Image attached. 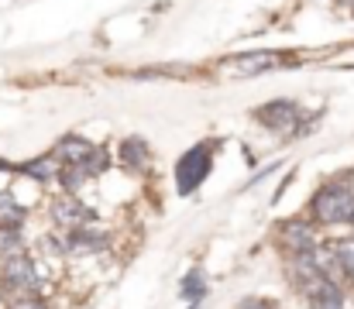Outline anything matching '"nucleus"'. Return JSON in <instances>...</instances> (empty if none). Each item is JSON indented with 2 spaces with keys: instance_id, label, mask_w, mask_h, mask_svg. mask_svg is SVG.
<instances>
[{
  "instance_id": "obj_1",
  "label": "nucleus",
  "mask_w": 354,
  "mask_h": 309,
  "mask_svg": "<svg viewBox=\"0 0 354 309\" xmlns=\"http://www.w3.org/2000/svg\"><path fill=\"white\" fill-rule=\"evenodd\" d=\"M310 213L317 223H351L354 220V189L348 182H327L324 189H317L313 203H310Z\"/></svg>"
},
{
  "instance_id": "obj_2",
  "label": "nucleus",
  "mask_w": 354,
  "mask_h": 309,
  "mask_svg": "<svg viewBox=\"0 0 354 309\" xmlns=\"http://www.w3.org/2000/svg\"><path fill=\"white\" fill-rule=\"evenodd\" d=\"M210 165H214V144H196V148H189V151L179 158V165H176V189H179L183 196L196 193V189L203 186V179L210 176Z\"/></svg>"
},
{
  "instance_id": "obj_3",
  "label": "nucleus",
  "mask_w": 354,
  "mask_h": 309,
  "mask_svg": "<svg viewBox=\"0 0 354 309\" xmlns=\"http://www.w3.org/2000/svg\"><path fill=\"white\" fill-rule=\"evenodd\" d=\"M38 282L35 261L24 251H14L7 258H0V285L7 289V296H31Z\"/></svg>"
},
{
  "instance_id": "obj_4",
  "label": "nucleus",
  "mask_w": 354,
  "mask_h": 309,
  "mask_svg": "<svg viewBox=\"0 0 354 309\" xmlns=\"http://www.w3.org/2000/svg\"><path fill=\"white\" fill-rule=\"evenodd\" d=\"M279 66H286V55H279V52H248V55L224 59L221 62V76L244 79V76H261V73L279 69Z\"/></svg>"
},
{
  "instance_id": "obj_5",
  "label": "nucleus",
  "mask_w": 354,
  "mask_h": 309,
  "mask_svg": "<svg viewBox=\"0 0 354 309\" xmlns=\"http://www.w3.org/2000/svg\"><path fill=\"white\" fill-rule=\"evenodd\" d=\"M279 247L286 251V258H306L313 254L320 244H317V230L303 220H289L279 227Z\"/></svg>"
},
{
  "instance_id": "obj_6",
  "label": "nucleus",
  "mask_w": 354,
  "mask_h": 309,
  "mask_svg": "<svg viewBox=\"0 0 354 309\" xmlns=\"http://www.w3.org/2000/svg\"><path fill=\"white\" fill-rule=\"evenodd\" d=\"M251 117L261 127H268V131H282V134L299 131V106L292 100H272V103H265V106H258Z\"/></svg>"
},
{
  "instance_id": "obj_7",
  "label": "nucleus",
  "mask_w": 354,
  "mask_h": 309,
  "mask_svg": "<svg viewBox=\"0 0 354 309\" xmlns=\"http://www.w3.org/2000/svg\"><path fill=\"white\" fill-rule=\"evenodd\" d=\"M93 213H90V206L80 203L76 196H59L55 203H52V220L62 227V230H76V227H86V220H90Z\"/></svg>"
},
{
  "instance_id": "obj_8",
  "label": "nucleus",
  "mask_w": 354,
  "mask_h": 309,
  "mask_svg": "<svg viewBox=\"0 0 354 309\" xmlns=\"http://www.w3.org/2000/svg\"><path fill=\"white\" fill-rule=\"evenodd\" d=\"M93 151H97V144L86 141V138H80V134H66V138L55 144V158H59L66 169H80Z\"/></svg>"
},
{
  "instance_id": "obj_9",
  "label": "nucleus",
  "mask_w": 354,
  "mask_h": 309,
  "mask_svg": "<svg viewBox=\"0 0 354 309\" xmlns=\"http://www.w3.org/2000/svg\"><path fill=\"white\" fill-rule=\"evenodd\" d=\"M120 165L131 169V172H141V169L148 165V144H145L141 138H127V141L120 144Z\"/></svg>"
},
{
  "instance_id": "obj_10",
  "label": "nucleus",
  "mask_w": 354,
  "mask_h": 309,
  "mask_svg": "<svg viewBox=\"0 0 354 309\" xmlns=\"http://www.w3.org/2000/svg\"><path fill=\"white\" fill-rule=\"evenodd\" d=\"M59 169H62V162L55 158V151H52V155H41V158H35V162H28V165H21V172H24L28 179H38V182L59 176Z\"/></svg>"
},
{
  "instance_id": "obj_11",
  "label": "nucleus",
  "mask_w": 354,
  "mask_h": 309,
  "mask_svg": "<svg viewBox=\"0 0 354 309\" xmlns=\"http://www.w3.org/2000/svg\"><path fill=\"white\" fill-rule=\"evenodd\" d=\"M28 209L14 200V193H0V227H10V230H21Z\"/></svg>"
},
{
  "instance_id": "obj_12",
  "label": "nucleus",
  "mask_w": 354,
  "mask_h": 309,
  "mask_svg": "<svg viewBox=\"0 0 354 309\" xmlns=\"http://www.w3.org/2000/svg\"><path fill=\"white\" fill-rule=\"evenodd\" d=\"M179 296L189 303V306H196V303H203V296H207V275L196 268V272H189L186 279H183V285H179Z\"/></svg>"
},
{
  "instance_id": "obj_13",
  "label": "nucleus",
  "mask_w": 354,
  "mask_h": 309,
  "mask_svg": "<svg viewBox=\"0 0 354 309\" xmlns=\"http://www.w3.org/2000/svg\"><path fill=\"white\" fill-rule=\"evenodd\" d=\"M330 247H334V254H337V261H341V268H344V279L354 282V237H341V241H334Z\"/></svg>"
},
{
  "instance_id": "obj_14",
  "label": "nucleus",
  "mask_w": 354,
  "mask_h": 309,
  "mask_svg": "<svg viewBox=\"0 0 354 309\" xmlns=\"http://www.w3.org/2000/svg\"><path fill=\"white\" fill-rule=\"evenodd\" d=\"M21 244H24V241H21V230L0 227V258H7V254H14V251H24Z\"/></svg>"
},
{
  "instance_id": "obj_15",
  "label": "nucleus",
  "mask_w": 354,
  "mask_h": 309,
  "mask_svg": "<svg viewBox=\"0 0 354 309\" xmlns=\"http://www.w3.org/2000/svg\"><path fill=\"white\" fill-rule=\"evenodd\" d=\"M7 309H48V306H45L41 299H35V296H17Z\"/></svg>"
},
{
  "instance_id": "obj_16",
  "label": "nucleus",
  "mask_w": 354,
  "mask_h": 309,
  "mask_svg": "<svg viewBox=\"0 0 354 309\" xmlns=\"http://www.w3.org/2000/svg\"><path fill=\"white\" fill-rule=\"evenodd\" d=\"M237 309H275V306L265 303V299H244V303H237Z\"/></svg>"
},
{
  "instance_id": "obj_17",
  "label": "nucleus",
  "mask_w": 354,
  "mask_h": 309,
  "mask_svg": "<svg viewBox=\"0 0 354 309\" xmlns=\"http://www.w3.org/2000/svg\"><path fill=\"white\" fill-rule=\"evenodd\" d=\"M351 227H354V220H351Z\"/></svg>"
}]
</instances>
